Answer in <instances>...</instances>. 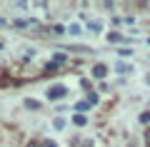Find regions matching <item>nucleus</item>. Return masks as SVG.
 I'll list each match as a JSON object with an SVG mask.
<instances>
[{"label": "nucleus", "instance_id": "obj_1", "mask_svg": "<svg viewBox=\"0 0 150 147\" xmlns=\"http://www.w3.org/2000/svg\"><path fill=\"white\" fill-rule=\"evenodd\" d=\"M65 92H68V90H65L63 85H55V87L48 90V97L50 100H58V97H65Z\"/></svg>", "mask_w": 150, "mask_h": 147}, {"label": "nucleus", "instance_id": "obj_2", "mask_svg": "<svg viewBox=\"0 0 150 147\" xmlns=\"http://www.w3.org/2000/svg\"><path fill=\"white\" fill-rule=\"evenodd\" d=\"M105 75H108V68H105V65H95V68H93V77L103 80Z\"/></svg>", "mask_w": 150, "mask_h": 147}, {"label": "nucleus", "instance_id": "obj_3", "mask_svg": "<svg viewBox=\"0 0 150 147\" xmlns=\"http://www.w3.org/2000/svg\"><path fill=\"white\" fill-rule=\"evenodd\" d=\"M73 122H75V125H78V127H83V125H85V122H88V117H85V115H80V112H78V115L73 117Z\"/></svg>", "mask_w": 150, "mask_h": 147}, {"label": "nucleus", "instance_id": "obj_4", "mask_svg": "<svg viewBox=\"0 0 150 147\" xmlns=\"http://www.w3.org/2000/svg\"><path fill=\"white\" fill-rule=\"evenodd\" d=\"M108 40H110V42H123V37H120L118 32H110V35H108Z\"/></svg>", "mask_w": 150, "mask_h": 147}, {"label": "nucleus", "instance_id": "obj_5", "mask_svg": "<svg viewBox=\"0 0 150 147\" xmlns=\"http://www.w3.org/2000/svg\"><path fill=\"white\" fill-rule=\"evenodd\" d=\"M140 122H143V125H150V112H143V115H140Z\"/></svg>", "mask_w": 150, "mask_h": 147}, {"label": "nucleus", "instance_id": "obj_6", "mask_svg": "<svg viewBox=\"0 0 150 147\" xmlns=\"http://www.w3.org/2000/svg\"><path fill=\"white\" fill-rule=\"evenodd\" d=\"M88 107H93V102H90V100H85V102H80V105H78V110L83 112V110H88Z\"/></svg>", "mask_w": 150, "mask_h": 147}, {"label": "nucleus", "instance_id": "obj_7", "mask_svg": "<svg viewBox=\"0 0 150 147\" xmlns=\"http://www.w3.org/2000/svg\"><path fill=\"white\" fill-rule=\"evenodd\" d=\"M115 70H118V72H128V65H125V63H118V65H115Z\"/></svg>", "mask_w": 150, "mask_h": 147}, {"label": "nucleus", "instance_id": "obj_8", "mask_svg": "<svg viewBox=\"0 0 150 147\" xmlns=\"http://www.w3.org/2000/svg\"><path fill=\"white\" fill-rule=\"evenodd\" d=\"M63 127H65V120H60V117H58V120H55V130H63Z\"/></svg>", "mask_w": 150, "mask_h": 147}, {"label": "nucleus", "instance_id": "obj_9", "mask_svg": "<svg viewBox=\"0 0 150 147\" xmlns=\"http://www.w3.org/2000/svg\"><path fill=\"white\" fill-rule=\"evenodd\" d=\"M145 140H148V147H150V130L145 132Z\"/></svg>", "mask_w": 150, "mask_h": 147}, {"label": "nucleus", "instance_id": "obj_10", "mask_svg": "<svg viewBox=\"0 0 150 147\" xmlns=\"http://www.w3.org/2000/svg\"><path fill=\"white\" fill-rule=\"evenodd\" d=\"M148 85H150V75H148Z\"/></svg>", "mask_w": 150, "mask_h": 147}, {"label": "nucleus", "instance_id": "obj_11", "mask_svg": "<svg viewBox=\"0 0 150 147\" xmlns=\"http://www.w3.org/2000/svg\"><path fill=\"white\" fill-rule=\"evenodd\" d=\"M0 50H3V42H0Z\"/></svg>", "mask_w": 150, "mask_h": 147}, {"label": "nucleus", "instance_id": "obj_12", "mask_svg": "<svg viewBox=\"0 0 150 147\" xmlns=\"http://www.w3.org/2000/svg\"><path fill=\"white\" fill-rule=\"evenodd\" d=\"M130 147H135V145H130Z\"/></svg>", "mask_w": 150, "mask_h": 147}]
</instances>
